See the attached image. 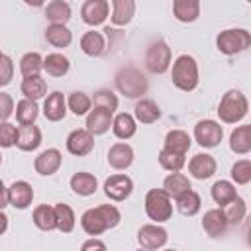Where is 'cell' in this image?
<instances>
[{
    "instance_id": "cell-1",
    "label": "cell",
    "mask_w": 251,
    "mask_h": 251,
    "mask_svg": "<svg viewBox=\"0 0 251 251\" xmlns=\"http://www.w3.org/2000/svg\"><path fill=\"white\" fill-rule=\"evenodd\" d=\"M120 210L112 204H102L96 208H90L82 214L80 226L88 235H100L110 227H116L120 224Z\"/></svg>"
},
{
    "instance_id": "cell-2",
    "label": "cell",
    "mask_w": 251,
    "mask_h": 251,
    "mask_svg": "<svg viewBox=\"0 0 251 251\" xmlns=\"http://www.w3.org/2000/svg\"><path fill=\"white\" fill-rule=\"evenodd\" d=\"M147 78L135 67H124L116 75V88L126 98H141L147 92Z\"/></svg>"
},
{
    "instance_id": "cell-3",
    "label": "cell",
    "mask_w": 251,
    "mask_h": 251,
    "mask_svg": "<svg viewBox=\"0 0 251 251\" xmlns=\"http://www.w3.org/2000/svg\"><path fill=\"white\" fill-rule=\"evenodd\" d=\"M173 84L184 92H190L198 86V65L194 61V57L190 55H180L175 63H173Z\"/></svg>"
},
{
    "instance_id": "cell-4",
    "label": "cell",
    "mask_w": 251,
    "mask_h": 251,
    "mask_svg": "<svg viewBox=\"0 0 251 251\" xmlns=\"http://www.w3.org/2000/svg\"><path fill=\"white\" fill-rule=\"evenodd\" d=\"M247 110H249L247 98H245L239 90H229V92H226L224 98L220 100L218 116H220V120L226 122V124H235V122H241V120L247 116Z\"/></svg>"
},
{
    "instance_id": "cell-5",
    "label": "cell",
    "mask_w": 251,
    "mask_h": 251,
    "mask_svg": "<svg viewBox=\"0 0 251 251\" xmlns=\"http://www.w3.org/2000/svg\"><path fill=\"white\" fill-rule=\"evenodd\" d=\"M145 212L147 216L161 224V222H167L171 220L173 216V204H171V196L163 190V188H153L145 194Z\"/></svg>"
},
{
    "instance_id": "cell-6",
    "label": "cell",
    "mask_w": 251,
    "mask_h": 251,
    "mask_svg": "<svg viewBox=\"0 0 251 251\" xmlns=\"http://www.w3.org/2000/svg\"><path fill=\"white\" fill-rule=\"evenodd\" d=\"M216 45L224 55H235V53L245 51L251 45V33L247 29H241V27L224 29V31H220Z\"/></svg>"
},
{
    "instance_id": "cell-7",
    "label": "cell",
    "mask_w": 251,
    "mask_h": 251,
    "mask_svg": "<svg viewBox=\"0 0 251 251\" xmlns=\"http://www.w3.org/2000/svg\"><path fill=\"white\" fill-rule=\"evenodd\" d=\"M145 67L155 75H163L171 67V47L161 39L153 41L145 53Z\"/></svg>"
},
{
    "instance_id": "cell-8",
    "label": "cell",
    "mask_w": 251,
    "mask_h": 251,
    "mask_svg": "<svg viewBox=\"0 0 251 251\" xmlns=\"http://www.w3.org/2000/svg\"><path fill=\"white\" fill-rule=\"evenodd\" d=\"M194 137H196V141H198L200 147L212 149V147H218L220 145V141L224 137V129L214 120H200L194 126Z\"/></svg>"
},
{
    "instance_id": "cell-9",
    "label": "cell",
    "mask_w": 251,
    "mask_h": 251,
    "mask_svg": "<svg viewBox=\"0 0 251 251\" xmlns=\"http://www.w3.org/2000/svg\"><path fill=\"white\" fill-rule=\"evenodd\" d=\"M169 235H167V229L157 226V224H147V226H141L139 231H137V241L143 249H159L167 243Z\"/></svg>"
},
{
    "instance_id": "cell-10",
    "label": "cell",
    "mask_w": 251,
    "mask_h": 251,
    "mask_svg": "<svg viewBox=\"0 0 251 251\" xmlns=\"http://www.w3.org/2000/svg\"><path fill=\"white\" fill-rule=\"evenodd\" d=\"M133 190V182L127 175H114L110 176L106 182H104V192L110 200H116V202H122L126 200Z\"/></svg>"
},
{
    "instance_id": "cell-11",
    "label": "cell",
    "mask_w": 251,
    "mask_h": 251,
    "mask_svg": "<svg viewBox=\"0 0 251 251\" xmlns=\"http://www.w3.org/2000/svg\"><path fill=\"white\" fill-rule=\"evenodd\" d=\"M110 14V4L108 0H84L80 8L82 22L88 25H100Z\"/></svg>"
},
{
    "instance_id": "cell-12",
    "label": "cell",
    "mask_w": 251,
    "mask_h": 251,
    "mask_svg": "<svg viewBox=\"0 0 251 251\" xmlns=\"http://www.w3.org/2000/svg\"><path fill=\"white\" fill-rule=\"evenodd\" d=\"M67 149L76 157L88 155L94 149V135L88 129H75L67 137Z\"/></svg>"
},
{
    "instance_id": "cell-13",
    "label": "cell",
    "mask_w": 251,
    "mask_h": 251,
    "mask_svg": "<svg viewBox=\"0 0 251 251\" xmlns=\"http://www.w3.org/2000/svg\"><path fill=\"white\" fill-rule=\"evenodd\" d=\"M33 200V188L25 180H16L8 188V204L18 210H25Z\"/></svg>"
},
{
    "instance_id": "cell-14",
    "label": "cell",
    "mask_w": 251,
    "mask_h": 251,
    "mask_svg": "<svg viewBox=\"0 0 251 251\" xmlns=\"http://www.w3.org/2000/svg\"><path fill=\"white\" fill-rule=\"evenodd\" d=\"M61 163H63V155H61L59 149H45L43 153H39V155L35 157L33 167H35V171H37L39 175L51 176V175H55V173L59 171Z\"/></svg>"
},
{
    "instance_id": "cell-15",
    "label": "cell",
    "mask_w": 251,
    "mask_h": 251,
    "mask_svg": "<svg viewBox=\"0 0 251 251\" xmlns=\"http://www.w3.org/2000/svg\"><path fill=\"white\" fill-rule=\"evenodd\" d=\"M110 126H112V112L110 110L94 106V110L88 112V116H86V129L92 135L106 133L110 129Z\"/></svg>"
},
{
    "instance_id": "cell-16",
    "label": "cell",
    "mask_w": 251,
    "mask_h": 251,
    "mask_svg": "<svg viewBox=\"0 0 251 251\" xmlns=\"http://www.w3.org/2000/svg\"><path fill=\"white\" fill-rule=\"evenodd\" d=\"M188 171H190V175L194 178L206 180V178H210L216 173V159L212 155H208V153H198V155H194L190 159Z\"/></svg>"
},
{
    "instance_id": "cell-17",
    "label": "cell",
    "mask_w": 251,
    "mask_h": 251,
    "mask_svg": "<svg viewBox=\"0 0 251 251\" xmlns=\"http://www.w3.org/2000/svg\"><path fill=\"white\" fill-rule=\"evenodd\" d=\"M108 163L116 171H126L133 163V149L127 143H114L108 151Z\"/></svg>"
},
{
    "instance_id": "cell-18",
    "label": "cell",
    "mask_w": 251,
    "mask_h": 251,
    "mask_svg": "<svg viewBox=\"0 0 251 251\" xmlns=\"http://www.w3.org/2000/svg\"><path fill=\"white\" fill-rule=\"evenodd\" d=\"M202 227L204 231L210 235V237H222L227 229V220L222 212V208H214V210H208L204 214V220H202Z\"/></svg>"
},
{
    "instance_id": "cell-19",
    "label": "cell",
    "mask_w": 251,
    "mask_h": 251,
    "mask_svg": "<svg viewBox=\"0 0 251 251\" xmlns=\"http://www.w3.org/2000/svg\"><path fill=\"white\" fill-rule=\"evenodd\" d=\"M16 145L22 149V151H33L41 145V129L33 124H25V126H20L18 127V139H16Z\"/></svg>"
},
{
    "instance_id": "cell-20",
    "label": "cell",
    "mask_w": 251,
    "mask_h": 251,
    "mask_svg": "<svg viewBox=\"0 0 251 251\" xmlns=\"http://www.w3.org/2000/svg\"><path fill=\"white\" fill-rule=\"evenodd\" d=\"M43 114L49 122H59L67 114V100L61 92H51L43 102Z\"/></svg>"
},
{
    "instance_id": "cell-21",
    "label": "cell",
    "mask_w": 251,
    "mask_h": 251,
    "mask_svg": "<svg viewBox=\"0 0 251 251\" xmlns=\"http://www.w3.org/2000/svg\"><path fill=\"white\" fill-rule=\"evenodd\" d=\"M173 14L178 22H194L200 16V0H173Z\"/></svg>"
},
{
    "instance_id": "cell-22",
    "label": "cell",
    "mask_w": 251,
    "mask_h": 251,
    "mask_svg": "<svg viewBox=\"0 0 251 251\" xmlns=\"http://www.w3.org/2000/svg\"><path fill=\"white\" fill-rule=\"evenodd\" d=\"M71 188H73V192L78 194V196H90V194L96 192L98 180H96L94 175L80 171V173H75V175L71 176Z\"/></svg>"
},
{
    "instance_id": "cell-23",
    "label": "cell",
    "mask_w": 251,
    "mask_h": 251,
    "mask_svg": "<svg viewBox=\"0 0 251 251\" xmlns=\"http://www.w3.org/2000/svg\"><path fill=\"white\" fill-rule=\"evenodd\" d=\"M45 39H47V43H51L53 47L63 49V47H69V45H71L73 33H71V29H69L65 24H51V25H47V29H45Z\"/></svg>"
},
{
    "instance_id": "cell-24",
    "label": "cell",
    "mask_w": 251,
    "mask_h": 251,
    "mask_svg": "<svg viewBox=\"0 0 251 251\" xmlns=\"http://www.w3.org/2000/svg\"><path fill=\"white\" fill-rule=\"evenodd\" d=\"M112 24L114 25H126L131 22L133 14H135V0H112Z\"/></svg>"
},
{
    "instance_id": "cell-25",
    "label": "cell",
    "mask_w": 251,
    "mask_h": 251,
    "mask_svg": "<svg viewBox=\"0 0 251 251\" xmlns=\"http://www.w3.org/2000/svg\"><path fill=\"white\" fill-rule=\"evenodd\" d=\"M229 147L233 153L245 155L251 151V126H239L229 137Z\"/></svg>"
},
{
    "instance_id": "cell-26",
    "label": "cell",
    "mask_w": 251,
    "mask_h": 251,
    "mask_svg": "<svg viewBox=\"0 0 251 251\" xmlns=\"http://www.w3.org/2000/svg\"><path fill=\"white\" fill-rule=\"evenodd\" d=\"M163 149H169L173 153H178V155H186V151L190 149V137L186 131L182 129H173L165 135V147Z\"/></svg>"
},
{
    "instance_id": "cell-27",
    "label": "cell",
    "mask_w": 251,
    "mask_h": 251,
    "mask_svg": "<svg viewBox=\"0 0 251 251\" xmlns=\"http://www.w3.org/2000/svg\"><path fill=\"white\" fill-rule=\"evenodd\" d=\"M175 198H176V208H178V212L184 214V216H194V214H198V210H200V206H202V200H200L198 192H194L192 188L180 192V194L175 196Z\"/></svg>"
},
{
    "instance_id": "cell-28",
    "label": "cell",
    "mask_w": 251,
    "mask_h": 251,
    "mask_svg": "<svg viewBox=\"0 0 251 251\" xmlns=\"http://www.w3.org/2000/svg\"><path fill=\"white\" fill-rule=\"evenodd\" d=\"M80 49L88 57H100L106 51V43H104L102 33H98V31H86L80 37Z\"/></svg>"
},
{
    "instance_id": "cell-29",
    "label": "cell",
    "mask_w": 251,
    "mask_h": 251,
    "mask_svg": "<svg viewBox=\"0 0 251 251\" xmlns=\"http://www.w3.org/2000/svg\"><path fill=\"white\" fill-rule=\"evenodd\" d=\"M69 67H71L69 59L61 53H51L43 59V71L51 76H65L69 73Z\"/></svg>"
},
{
    "instance_id": "cell-30",
    "label": "cell",
    "mask_w": 251,
    "mask_h": 251,
    "mask_svg": "<svg viewBox=\"0 0 251 251\" xmlns=\"http://www.w3.org/2000/svg\"><path fill=\"white\" fill-rule=\"evenodd\" d=\"M45 92H47V82H45L39 75L24 76V80H22V94H24L25 98L37 100V98L45 96Z\"/></svg>"
},
{
    "instance_id": "cell-31",
    "label": "cell",
    "mask_w": 251,
    "mask_h": 251,
    "mask_svg": "<svg viewBox=\"0 0 251 251\" xmlns=\"http://www.w3.org/2000/svg\"><path fill=\"white\" fill-rule=\"evenodd\" d=\"M161 116V110L159 106L149 100V98H141L137 104H135V120L141 122V124H153L157 122Z\"/></svg>"
},
{
    "instance_id": "cell-32",
    "label": "cell",
    "mask_w": 251,
    "mask_h": 251,
    "mask_svg": "<svg viewBox=\"0 0 251 251\" xmlns=\"http://www.w3.org/2000/svg\"><path fill=\"white\" fill-rule=\"evenodd\" d=\"M112 129H114V135H116V137H120V139H129V137L135 133L137 126H135L133 116L122 112V114H118V116L112 120Z\"/></svg>"
},
{
    "instance_id": "cell-33",
    "label": "cell",
    "mask_w": 251,
    "mask_h": 251,
    "mask_svg": "<svg viewBox=\"0 0 251 251\" xmlns=\"http://www.w3.org/2000/svg\"><path fill=\"white\" fill-rule=\"evenodd\" d=\"M45 18L51 24H67L71 20V6L65 0H53L45 8Z\"/></svg>"
},
{
    "instance_id": "cell-34",
    "label": "cell",
    "mask_w": 251,
    "mask_h": 251,
    "mask_svg": "<svg viewBox=\"0 0 251 251\" xmlns=\"http://www.w3.org/2000/svg\"><path fill=\"white\" fill-rule=\"evenodd\" d=\"M188 188H192L188 176H184V175L178 173V171H173V173L165 178V182H163V190H165L171 198L178 196L180 192H184V190H188Z\"/></svg>"
},
{
    "instance_id": "cell-35",
    "label": "cell",
    "mask_w": 251,
    "mask_h": 251,
    "mask_svg": "<svg viewBox=\"0 0 251 251\" xmlns=\"http://www.w3.org/2000/svg\"><path fill=\"white\" fill-rule=\"evenodd\" d=\"M33 224L43 229V231H51L57 227V220H55V210L47 204H41L33 210Z\"/></svg>"
},
{
    "instance_id": "cell-36",
    "label": "cell",
    "mask_w": 251,
    "mask_h": 251,
    "mask_svg": "<svg viewBox=\"0 0 251 251\" xmlns=\"http://www.w3.org/2000/svg\"><path fill=\"white\" fill-rule=\"evenodd\" d=\"M53 210H55V220H57V229H61L63 233H69V231H73V227H75V212H73V208L69 206V204H63V202H59V204H55L53 206Z\"/></svg>"
},
{
    "instance_id": "cell-37",
    "label": "cell",
    "mask_w": 251,
    "mask_h": 251,
    "mask_svg": "<svg viewBox=\"0 0 251 251\" xmlns=\"http://www.w3.org/2000/svg\"><path fill=\"white\" fill-rule=\"evenodd\" d=\"M37 114H39V108H37L35 100H31V98H22L16 104V118H18L20 126L33 124L35 118H37Z\"/></svg>"
},
{
    "instance_id": "cell-38",
    "label": "cell",
    "mask_w": 251,
    "mask_h": 251,
    "mask_svg": "<svg viewBox=\"0 0 251 251\" xmlns=\"http://www.w3.org/2000/svg\"><path fill=\"white\" fill-rule=\"evenodd\" d=\"M224 210V216H226V220H227V226H235V224H239L243 218H245V212H247V204H245V200L243 198H239V196H235L231 202H227L226 206H222Z\"/></svg>"
},
{
    "instance_id": "cell-39",
    "label": "cell",
    "mask_w": 251,
    "mask_h": 251,
    "mask_svg": "<svg viewBox=\"0 0 251 251\" xmlns=\"http://www.w3.org/2000/svg\"><path fill=\"white\" fill-rule=\"evenodd\" d=\"M235 196H237V190H235V186L229 180H218V182H214V186H212V198H214L216 204H220V208L226 206L227 202H231Z\"/></svg>"
},
{
    "instance_id": "cell-40",
    "label": "cell",
    "mask_w": 251,
    "mask_h": 251,
    "mask_svg": "<svg viewBox=\"0 0 251 251\" xmlns=\"http://www.w3.org/2000/svg\"><path fill=\"white\" fill-rule=\"evenodd\" d=\"M43 69V59L37 51H29L22 57L20 61V71L24 76H31V75H39V71Z\"/></svg>"
},
{
    "instance_id": "cell-41",
    "label": "cell",
    "mask_w": 251,
    "mask_h": 251,
    "mask_svg": "<svg viewBox=\"0 0 251 251\" xmlns=\"http://www.w3.org/2000/svg\"><path fill=\"white\" fill-rule=\"evenodd\" d=\"M67 104H69V110H71L75 116H84V114L90 110L92 100H90L84 92H71Z\"/></svg>"
},
{
    "instance_id": "cell-42",
    "label": "cell",
    "mask_w": 251,
    "mask_h": 251,
    "mask_svg": "<svg viewBox=\"0 0 251 251\" xmlns=\"http://www.w3.org/2000/svg\"><path fill=\"white\" fill-rule=\"evenodd\" d=\"M159 163L163 169L167 171H180L184 167V155H178V153H173L169 149H161L159 151Z\"/></svg>"
},
{
    "instance_id": "cell-43",
    "label": "cell",
    "mask_w": 251,
    "mask_h": 251,
    "mask_svg": "<svg viewBox=\"0 0 251 251\" xmlns=\"http://www.w3.org/2000/svg\"><path fill=\"white\" fill-rule=\"evenodd\" d=\"M94 106H100V108H106L114 114V110L118 108V96L112 92V90H98L94 92V96L90 98Z\"/></svg>"
},
{
    "instance_id": "cell-44",
    "label": "cell",
    "mask_w": 251,
    "mask_h": 251,
    "mask_svg": "<svg viewBox=\"0 0 251 251\" xmlns=\"http://www.w3.org/2000/svg\"><path fill=\"white\" fill-rule=\"evenodd\" d=\"M231 178L237 184H247L251 180V161L249 159H241L231 167Z\"/></svg>"
},
{
    "instance_id": "cell-45",
    "label": "cell",
    "mask_w": 251,
    "mask_h": 251,
    "mask_svg": "<svg viewBox=\"0 0 251 251\" xmlns=\"http://www.w3.org/2000/svg\"><path fill=\"white\" fill-rule=\"evenodd\" d=\"M18 139V127L6 120L0 122V147H12Z\"/></svg>"
},
{
    "instance_id": "cell-46",
    "label": "cell",
    "mask_w": 251,
    "mask_h": 251,
    "mask_svg": "<svg viewBox=\"0 0 251 251\" xmlns=\"http://www.w3.org/2000/svg\"><path fill=\"white\" fill-rule=\"evenodd\" d=\"M14 76V63L8 55H0V86H6L12 82Z\"/></svg>"
},
{
    "instance_id": "cell-47",
    "label": "cell",
    "mask_w": 251,
    "mask_h": 251,
    "mask_svg": "<svg viewBox=\"0 0 251 251\" xmlns=\"http://www.w3.org/2000/svg\"><path fill=\"white\" fill-rule=\"evenodd\" d=\"M14 112V100L10 94L6 92H0V122L2 120H8Z\"/></svg>"
},
{
    "instance_id": "cell-48",
    "label": "cell",
    "mask_w": 251,
    "mask_h": 251,
    "mask_svg": "<svg viewBox=\"0 0 251 251\" xmlns=\"http://www.w3.org/2000/svg\"><path fill=\"white\" fill-rule=\"evenodd\" d=\"M82 249H106V243L104 241H98V239H88L82 243Z\"/></svg>"
},
{
    "instance_id": "cell-49",
    "label": "cell",
    "mask_w": 251,
    "mask_h": 251,
    "mask_svg": "<svg viewBox=\"0 0 251 251\" xmlns=\"http://www.w3.org/2000/svg\"><path fill=\"white\" fill-rule=\"evenodd\" d=\"M8 206V188L4 186L2 178H0V210H4Z\"/></svg>"
},
{
    "instance_id": "cell-50",
    "label": "cell",
    "mask_w": 251,
    "mask_h": 251,
    "mask_svg": "<svg viewBox=\"0 0 251 251\" xmlns=\"http://www.w3.org/2000/svg\"><path fill=\"white\" fill-rule=\"evenodd\" d=\"M6 229H8V216L0 210V235H2Z\"/></svg>"
},
{
    "instance_id": "cell-51",
    "label": "cell",
    "mask_w": 251,
    "mask_h": 251,
    "mask_svg": "<svg viewBox=\"0 0 251 251\" xmlns=\"http://www.w3.org/2000/svg\"><path fill=\"white\" fill-rule=\"evenodd\" d=\"M27 6H33V8H39V6H43L45 4V0H24Z\"/></svg>"
},
{
    "instance_id": "cell-52",
    "label": "cell",
    "mask_w": 251,
    "mask_h": 251,
    "mask_svg": "<svg viewBox=\"0 0 251 251\" xmlns=\"http://www.w3.org/2000/svg\"><path fill=\"white\" fill-rule=\"evenodd\" d=\"M0 163H2V155H0Z\"/></svg>"
},
{
    "instance_id": "cell-53",
    "label": "cell",
    "mask_w": 251,
    "mask_h": 251,
    "mask_svg": "<svg viewBox=\"0 0 251 251\" xmlns=\"http://www.w3.org/2000/svg\"><path fill=\"white\" fill-rule=\"evenodd\" d=\"M0 55H2V53H0Z\"/></svg>"
}]
</instances>
